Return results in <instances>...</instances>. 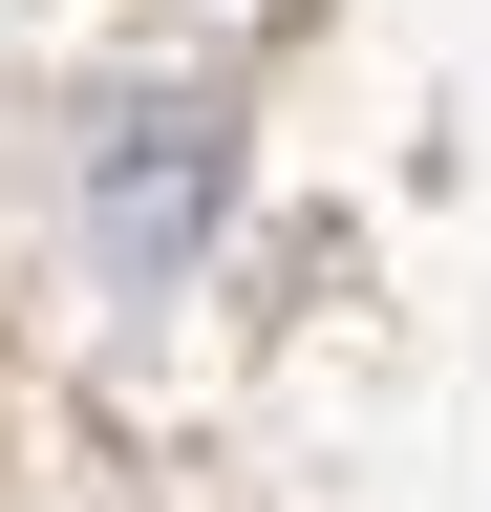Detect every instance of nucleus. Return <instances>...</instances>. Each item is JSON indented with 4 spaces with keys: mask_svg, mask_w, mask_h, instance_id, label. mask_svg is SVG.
<instances>
[{
    "mask_svg": "<svg viewBox=\"0 0 491 512\" xmlns=\"http://www.w3.org/2000/svg\"><path fill=\"white\" fill-rule=\"evenodd\" d=\"M214 214V107H129V150H107V235H129V256H171V235H193Z\"/></svg>",
    "mask_w": 491,
    "mask_h": 512,
    "instance_id": "obj_1",
    "label": "nucleus"
}]
</instances>
